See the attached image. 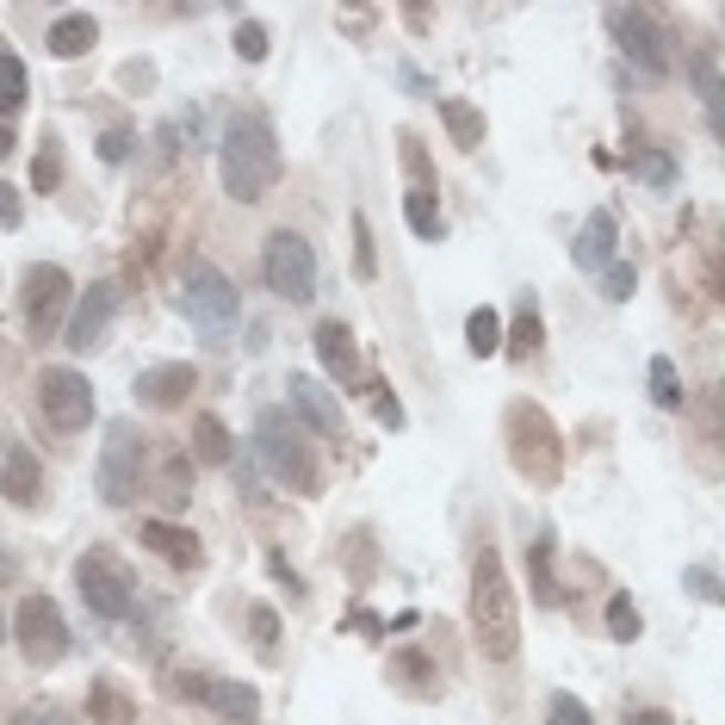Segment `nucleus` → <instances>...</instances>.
Instances as JSON below:
<instances>
[{
    "mask_svg": "<svg viewBox=\"0 0 725 725\" xmlns=\"http://www.w3.org/2000/svg\"><path fill=\"white\" fill-rule=\"evenodd\" d=\"M218 180L237 206H261L280 187V137L261 112H237L218 137Z\"/></svg>",
    "mask_w": 725,
    "mask_h": 725,
    "instance_id": "nucleus-1",
    "label": "nucleus"
},
{
    "mask_svg": "<svg viewBox=\"0 0 725 725\" xmlns=\"http://www.w3.org/2000/svg\"><path fill=\"white\" fill-rule=\"evenodd\" d=\"M472 639L490 663H508L521 651V614H515V584L496 553H477L472 565Z\"/></svg>",
    "mask_w": 725,
    "mask_h": 725,
    "instance_id": "nucleus-2",
    "label": "nucleus"
},
{
    "mask_svg": "<svg viewBox=\"0 0 725 725\" xmlns=\"http://www.w3.org/2000/svg\"><path fill=\"white\" fill-rule=\"evenodd\" d=\"M180 311H187V323L199 329L206 347H230V335H237V323H242L237 285L223 280V267H211L206 254H192L187 273H180Z\"/></svg>",
    "mask_w": 725,
    "mask_h": 725,
    "instance_id": "nucleus-3",
    "label": "nucleus"
},
{
    "mask_svg": "<svg viewBox=\"0 0 725 725\" xmlns=\"http://www.w3.org/2000/svg\"><path fill=\"white\" fill-rule=\"evenodd\" d=\"M254 453H261V465H267L285 490H298V496H316V490H323V465H316L311 441H304L298 416H285V410L261 416V428H254Z\"/></svg>",
    "mask_w": 725,
    "mask_h": 725,
    "instance_id": "nucleus-4",
    "label": "nucleus"
},
{
    "mask_svg": "<svg viewBox=\"0 0 725 725\" xmlns=\"http://www.w3.org/2000/svg\"><path fill=\"white\" fill-rule=\"evenodd\" d=\"M508 459H515V472H527L534 484H553L558 465H565V446H558V428L553 416L539 410V403H508Z\"/></svg>",
    "mask_w": 725,
    "mask_h": 725,
    "instance_id": "nucleus-5",
    "label": "nucleus"
},
{
    "mask_svg": "<svg viewBox=\"0 0 725 725\" xmlns=\"http://www.w3.org/2000/svg\"><path fill=\"white\" fill-rule=\"evenodd\" d=\"M261 280H267V292H280L285 304H311L316 298V254L304 237H292V230H273L267 249H261Z\"/></svg>",
    "mask_w": 725,
    "mask_h": 725,
    "instance_id": "nucleus-6",
    "label": "nucleus"
},
{
    "mask_svg": "<svg viewBox=\"0 0 725 725\" xmlns=\"http://www.w3.org/2000/svg\"><path fill=\"white\" fill-rule=\"evenodd\" d=\"M13 639H19V658L50 670V663L69 658V627H63V608L50 596H25L13 608Z\"/></svg>",
    "mask_w": 725,
    "mask_h": 725,
    "instance_id": "nucleus-7",
    "label": "nucleus"
},
{
    "mask_svg": "<svg viewBox=\"0 0 725 725\" xmlns=\"http://www.w3.org/2000/svg\"><path fill=\"white\" fill-rule=\"evenodd\" d=\"M75 589H81V601L94 608L99 620H137V589H130V577L118 570V558L112 553H87L75 565Z\"/></svg>",
    "mask_w": 725,
    "mask_h": 725,
    "instance_id": "nucleus-8",
    "label": "nucleus"
},
{
    "mask_svg": "<svg viewBox=\"0 0 725 725\" xmlns=\"http://www.w3.org/2000/svg\"><path fill=\"white\" fill-rule=\"evenodd\" d=\"M99 496L112 508H130L143 490V441L130 434V422H112L106 441H99Z\"/></svg>",
    "mask_w": 725,
    "mask_h": 725,
    "instance_id": "nucleus-9",
    "label": "nucleus"
},
{
    "mask_svg": "<svg viewBox=\"0 0 725 725\" xmlns=\"http://www.w3.org/2000/svg\"><path fill=\"white\" fill-rule=\"evenodd\" d=\"M608 32L620 38L632 69H645L651 81L670 75V38H663L658 13H645V7H608Z\"/></svg>",
    "mask_w": 725,
    "mask_h": 725,
    "instance_id": "nucleus-10",
    "label": "nucleus"
},
{
    "mask_svg": "<svg viewBox=\"0 0 725 725\" xmlns=\"http://www.w3.org/2000/svg\"><path fill=\"white\" fill-rule=\"evenodd\" d=\"M69 292H75V280H69L56 261H38V267L25 273V329H32V342H50V335L63 329Z\"/></svg>",
    "mask_w": 725,
    "mask_h": 725,
    "instance_id": "nucleus-11",
    "label": "nucleus"
},
{
    "mask_svg": "<svg viewBox=\"0 0 725 725\" xmlns=\"http://www.w3.org/2000/svg\"><path fill=\"white\" fill-rule=\"evenodd\" d=\"M38 403H44V416L63 428V434L94 422V385H87V372H75V366H50L44 379H38Z\"/></svg>",
    "mask_w": 725,
    "mask_h": 725,
    "instance_id": "nucleus-12",
    "label": "nucleus"
},
{
    "mask_svg": "<svg viewBox=\"0 0 725 725\" xmlns=\"http://www.w3.org/2000/svg\"><path fill=\"white\" fill-rule=\"evenodd\" d=\"M118 304H125V292H118L112 280L87 285V292L75 298V316H69V329H63V347H75V354L99 347L106 342V329H112V316H118Z\"/></svg>",
    "mask_w": 725,
    "mask_h": 725,
    "instance_id": "nucleus-13",
    "label": "nucleus"
},
{
    "mask_svg": "<svg viewBox=\"0 0 725 725\" xmlns=\"http://www.w3.org/2000/svg\"><path fill=\"white\" fill-rule=\"evenodd\" d=\"M285 391H292V410H298L304 422L323 434V441H342V434H347L342 403H335V391H329L323 379H311V372H292V379H285Z\"/></svg>",
    "mask_w": 725,
    "mask_h": 725,
    "instance_id": "nucleus-14",
    "label": "nucleus"
},
{
    "mask_svg": "<svg viewBox=\"0 0 725 725\" xmlns=\"http://www.w3.org/2000/svg\"><path fill=\"white\" fill-rule=\"evenodd\" d=\"M192 385H199V372H192L187 360L149 366V372H137V403H143V410H180Z\"/></svg>",
    "mask_w": 725,
    "mask_h": 725,
    "instance_id": "nucleus-15",
    "label": "nucleus"
},
{
    "mask_svg": "<svg viewBox=\"0 0 725 725\" xmlns=\"http://www.w3.org/2000/svg\"><path fill=\"white\" fill-rule=\"evenodd\" d=\"M143 546L174 570H199L206 565V546L187 534V527H174V521H143Z\"/></svg>",
    "mask_w": 725,
    "mask_h": 725,
    "instance_id": "nucleus-16",
    "label": "nucleus"
},
{
    "mask_svg": "<svg viewBox=\"0 0 725 725\" xmlns=\"http://www.w3.org/2000/svg\"><path fill=\"white\" fill-rule=\"evenodd\" d=\"M0 490H7V503L38 508V496H44V472H38L32 446H7V459H0Z\"/></svg>",
    "mask_w": 725,
    "mask_h": 725,
    "instance_id": "nucleus-17",
    "label": "nucleus"
},
{
    "mask_svg": "<svg viewBox=\"0 0 725 725\" xmlns=\"http://www.w3.org/2000/svg\"><path fill=\"white\" fill-rule=\"evenodd\" d=\"M614 242H620V223H614V211L608 206H596L589 211V223H584V237H577V267L584 273H601L608 261H614Z\"/></svg>",
    "mask_w": 725,
    "mask_h": 725,
    "instance_id": "nucleus-18",
    "label": "nucleus"
},
{
    "mask_svg": "<svg viewBox=\"0 0 725 725\" xmlns=\"http://www.w3.org/2000/svg\"><path fill=\"white\" fill-rule=\"evenodd\" d=\"M316 360H323V372L329 379H360V347H354V335L342 329V323H316Z\"/></svg>",
    "mask_w": 725,
    "mask_h": 725,
    "instance_id": "nucleus-19",
    "label": "nucleus"
},
{
    "mask_svg": "<svg viewBox=\"0 0 725 725\" xmlns=\"http://www.w3.org/2000/svg\"><path fill=\"white\" fill-rule=\"evenodd\" d=\"M206 707L223 713L230 725H254V719H261V694H254L249 682H218V676H211L206 682Z\"/></svg>",
    "mask_w": 725,
    "mask_h": 725,
    "instance_id": "nucleus-20",
    "label": "nucleus"
},
{
    "mask_svg": "<svg viewBox=\"0 0 725 725\" xmlns=\"http://www.w3.org/2000/svg\"><path fill=\"white\" fill-rule=\"evenodd\" d=\"M689 69H694V94H701V106H707V125H713V137L725 130V99H719V50L713 44H701L689 56Z\"/></svg>",
    "mask_w": 725,
    "mask_h": 725,
    "instance_id": "nucleus-21",
    "label": "nucleus"
},
{
    "mask_svg": "<svg viewBox=\"0 0 725 725\" xmlns=\"http://www.w3.org/2000/svg\"><path fill=\"white\" fill-rule=\"evenodd\" d=\"M50 56H63V63H75V56H87V50L99 44V25H94V13H63L56 25H50Z\"/></svg>",
    "mask_w": 725,
    "mask_h": 725,
    "instance_id": "nucleus-22",
    "label": "nucleus"
},
{
    "mask_svg": "<svg viewBox=\"0 0 725 725\" xmlns=\"http://www.w3.org/2000/svg\"><path fill=\"white\" fill-rule=\"evenodd\" d=\"M539 342H546V323H539V304L534 298H521L515 304V323L503 329V354L508 360H534Z\"/></svg>",
    "mask_w": 725,
    "mask_h": 725,
    "instance_id": "nucleus-23",
    "label": "nucleus"
},
{
    "mask_svg": "<svg viewBox=\"0 0 725 725\" xmlns=\"http://www.w3.org/2000/svg\"><path fill=\"white\" fill-rule=\"evenodd\" d=\"M441 118H446V130H453L459 149H484V112H477L472 99H453V94H446V99H441Z\"/></svg>",
    "mask_w": 725,
    "mask_h": 725,
    "instance_id": "nucleus-24",
    "label": "nucleus"
},
{
    "mask_svg": "<svg viewBox=\"0 0 725 725\" xmlns=\"http://www.w3.org/2000/svg\"><path fill=\"white\" fill-rule=\"evenodd\" d=\"M527 584H534V601L539 608H558V577H553V539H534L527 546Z\"/></svg>",
    "mask_w": 725,
    "mask_h": 725,
    "instance_id": "nucleus-25",
    "label": "nucleus"
},
{
    "mask_svg": "<svg viewBox=\"0 0 725 725\" xmlns=\"http://www.w3.org/2000/svg\"><path fill=\"white\" fill-rule=\"evenodd\" d=\"M192 453L206 459V465H230V459H237V441H230V428H223L218 416H199V422H192Z\"/></svg>",
    "mask_w": 725,
    "mask_h": 725,
    "instance_id": "nucleus-26",
    "label": "nucleus"
},
{
    "mask_svg": "<svg viewBox=\"0 0 725 725\" xmlns=\"http://www.w3.org/2000/svg\"><path fill=\"white\" fill-rule=\"evenodd\" d=\"M465 347H472L477 360H490V354H503V316L490 311V304H477V311L465 316Z\"/></svg>",
    "mask_w": 725,
    "mask_h": 725,
    "instance_id": "nucleus-27",
    "label": "nucleus"
},
{
    "mask_svg": "<svg viewBox=\"0 0 725 725\" xmlns=\"http://www.w3.org/2000/svg\"><path fill=\"white\" fill-rule=\"evenodd\" d=\"M403 223H410L416 237L422 242H441V206H434V192H410V199H403Z\"/></svg>",
    "mask_w": 725,
    "mask_h": 725,
    "instance_id": "nucleus-28",
    "label": "nucleus"
},
{
    "mask_svg": "<svg viewBox=\"0 0 725 725\" xmlns=\"http://www.w3.org/2000/svg\"><path fill=\"white\" fill-rule=\"evenodd\" d=\"M651 403L658 410H682V379H676V360H651Z\"/></svg>",
    "mask_w": 725,
    "mask_h": 725,
    "instance_id": "nucleus-29",
    "label": "nucleus"
},
{
    "mask_svg": "<svg viewBox=\"0 0 725 725\" xmlns=\"http://www.w3.org/2000/svg\"><path fill=\"white\" fill-rule=\"evenodd\" d=\"M25 106V63L19 56H0V112Z\"/></svg>",
    "mask_w": 725,
    "mask_h": 725,
    "instance_id": "nucleus-30",
    "label": "nucleus"
},
{
    "mask_svg": "<svg viewBox=\"0 0 725 725\" xmlns=\"http://www.w3.org/2000/svg\"><path fill=\"white\" fill-rule=\"evenodd\" d=\"M94 725H130L125 694L112 689V682H94Z\"/></svg>",
    "mask_w": 725,
    "mask_h": 725,
    "instance_id": "nucleus-31",
    "label": "nucleus"
},
{
    "mask_svg": "<svg viewBox=\"0 0 725 725\" xmlns=\"http://www.w3.org/2000/svg\"><path fill=\"white\" fill-rule=\"evenodd\" d=\"M632 285H639L632 261H608V267H601V298H608V304H627V298H632Z\"/></svg>",
    "mask_w": 725,
    "mask_h": 725,
    "instance_id": "nucleus-32",
    "label": "nucleus"
},
{
    "mask_svg": "<svg viewBox=\"0 0 725 725\" xmlns=\"http://www.w3.org/2000/svg\"><path fill=\"white\" fill-rule=\"evenodd\" d=\"M639 627H645V620H639V608H632V596H614L608 601V632H614V639H639Z\"/></svg>",
    "mask_w": 725,
    "mask_h": 725,
    "instance_id": "nucleus-33",
    "label": "nucleus"
},
{
    "mask_svg": "<svg viewBox=\"0 0 725 725\" xmlns=\"http://www.w3.org/2000/svg\"><path fill=\"white\" fill-rule=\"evenodd\" d=\"M354 273H360V280L379 273V254H372V223H366V218H354Z\"/></svg>",
    "mask_w": 725,
    "mask_h": 725,
    "instance_id": "nucleus-34",
    "label": "nucleus"
},
{
    "mask_svg": "<svg viewBox=\"0 0 725 725\" xmlns=\"http://www.w3.org/2000/svg\"><path fill=\"white\" fill-rule=\"evenodd\" d=\"M632 168L645 174L651 187H670V180H676V161L663 156V149H639V156H632Z\"/></svg>",
    "mask_w": 725,
    "mask_h": 725,
    "instance_id": "nucleus-35",
    "label": "nucleus"
},
{
    "mask_svg": "<svg viewBox=\"0 0 725 725\" xmlns=\"http://www.w3.org/2000/svg\"><path fill=\"white\" fill-rule=\"evenodd\" d=\"M546 725H596V719H589V707L577 701V694H553V707H546Z\"/></svg>",
    "mask_w": 725,
    "mask_h": 725,
    "instance_id": "nucleus-36",
    "label": "nucleus"
},
{
    "mask_svg": "<svg viewBox=\"0 0 725 725\" xmlns=\"http://www.w3.org/2000/svg\"><path fill=\"white\" fill-rule=\"evenodd\" d=\"M237 56H242V63H261V56H267V32H261L254 19H242V25H237Z\"/></svg>",
    "mask_w": 725,
    "mask_h": 725,
    "instance_id": "nucleus-37",
    "label": "nucleus"
},
{
    "mask_svg": "<svg viewBox=\"0 0 725 725\" xmlns=\"http://www.w3.org/2000/svg\"><path fill=\"white\" fill-rule=\"evenodd\" d=\"M56 180H63V156H56V143H44V156L32 161V187H38V192H50Z\"/></svg>",
    "mask_w": 725,
    "mask_h": 725,
    "instance_id": "nucleus-38",
    "label": "nucleus"
},
{
    "mask_svg": "<svg viewBox=\"0 0 725 725\" xmlns=\"http://www.w3.org/2000/svg\"><path fill=\"white\" fill-rule=\"evenodd\" d=\"M682 584H689L701 601H719V596H725V589H719V570H707V565H689V570H682Z\"/></svg>",
    "mask_w": 725,
    "mask_h": 725,
    "instance_id": "nucleus-39",
    "label": "nucleus"
},
{
    "mask_svg": "<svg viewBox=\"0 0 725 725\" xmlns=\"http://www.w3.org/2000/svg\"><path fill=\"white\" fill-rule=\"evenodd\" d=\"M249 632H254V645H261V651L273 658V639H280V614H273V608H254V614H249Z\"/></svg>",
    "mask_w": 725,
    "mask_h": 725,
    "instance_id": "nucleus-40",
    "label": "nucleus"
},
{
    "mask_svg": "<svg viewBox=\"0 0 725 725\" xmlns=\"http://www.w3.org/2000/svg\"><path fill=\"white\" fill-rule=\"evenodd\" d=\"M372 416H379L385 428H403V403L391 397V385H372Z\"/></svg>",
    "mask_w": 725,
    "mask_h": 725,
    "instance_id": "nucleus-41",
    "label": "nucleus"
},
{
    "mask_svg": "<svg viewBox=\"0 0 725 725\" xmlns=\"http://www.w3.org/2000/svg\"><path fill=\"white\" fill-rule=\"evenodd\" d=\"M161 484H168L174 503H180V496H192V459H168V477H161Z\"/></svg>",
    "mask_w": 725,
    "mask_h": 725,
    "instance_id": "nucleus-42",
    "label": "nucleus"
},
{
    "mask_svg": "<svg viewBox=\"0 0 725 725\" xmlns=\"http://www.w3.org/2000/svg\"><path fill=\"white\" fill-rule=\"evenodd\" d=\"M19 218H25V206H19V187H7V180H0V230H19Z\"/></svg>",
    "mask_w": 725,
    "mask_h": 725,
    "instance_id": "nucleus-43",
    "label": "nucleus"
},
{
    "mask_svg": "<svg viewBox=\"0 0 725 725\" xmlns=\"http://www.w3.org/2000/svg\"><path fill=\"white\" fill-rule=\"evenodd\" d=\"M99 156H106V161H125V156H130V130H106V137H99Z\"/></svg>",
    "mask_w": 725,
    "mask_h": 725,
    "instance_id": "nucleus-44",
    "label": "nucleus"
},
{
    "mask_svg": "<svg viewBox=\"0 0 725 725\" xmlns=\"http://www.w3.org/2000/svg\"><path fill=\"white\" fill-rule=\"evenodd\" d=\"M206 682H211V676L187 670V676H174V694H180V701H206Z\"/></svg>",
    "mask_w": 725,
    "mask_h": 725,
    "instance_id": "nucleus-45",
    "label": "nucleus"
},
{
    "mask_svg": "<svg viewBox=\"0 0 725 725\" xmlns=\"http://www.w3.org/2000/svg\"><path fill=\"white\" fill-rule=\"evenodd\" d=\"M267 570H273V577H280V584H285V589H292V596H304V584H298V570L285 565V553H267Z\"/></svg>",
    "mask_w": 725,
    "mask_h": 725,
    "instance_id": "nucleus-46",
    "label": "nucleus"
},
{
    "mask_svg": "<svg viewBox=\"0 0 725 725\" xmlns=\"http://www.w3.org/2000/svg\"><path fill=\"white\" fill-rule=\"evenodd\" d=\"M19 725H75L63 707H32V713H19Z\"/></svg>",
    "mask_w": 725,
    "mask_h": 725,
    "instance_id": "nucleus-47",
    "label": "nucleus"
},
{
    "mask_svg": "<svg viewBox=\"0 0 725 725\" xmlns=\"http://www.w3.org/2000/svg\"><path fill=\"white\" fill-rule=\"evenodd\" d=\"M632 725H676L670 713H658V707H645V713H632Z\"/></svg>",
    "mask_w": 725,
    "mask_h": 725,
    "instance_id": "nucleus-48",
    "label": "nucleus"
},
{
    "mask_svg": "<svg viewBox=\"0 0 725 725\" xmlns=\"http://www.w3.org/2000/svg\"><path fill=\"white\" fill-rule=\"evenodd\" d=\"M13 143H19V137H13V130H7V125H0V161L13 156Z\"/></svg>",
    "mask_w": 725,
    "mask_h": 725,
    "instance_id": "nucleus-49",
    "label": "nucleus"
},
{
    "mask_svg": "<svg viewBox=\"0 0 725 725\" xmlns=\"http://www.w3.org/2000/svg\"><path fill=\"white\" fill-rule=\"evenodd\" d=\"M0 627H7V620H0Z\"/></svg>",
    "mask_w": 725,
    "mask_h": 725,
    "instance_id": "nucleus-50",
    "label": "nucleus"
}]
</instances>
